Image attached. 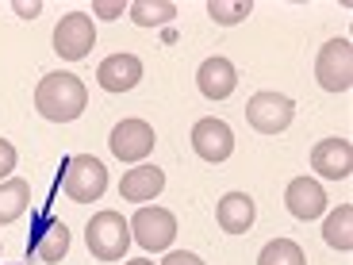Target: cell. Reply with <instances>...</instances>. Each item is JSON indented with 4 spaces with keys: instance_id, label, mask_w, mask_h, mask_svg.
Masks as SVG:
<instances>
[{
    "instance_id": "6da1fadb",
    "label": "cell",
    "mask_w": 353,
    "mask_h": 265,
    "mask_svg": "<svg viewBox=\"0 0 353 265\" xmlns=\"http://www.w3.org/2000/svg\"><path fill=\"white\" fill-rule=\"evenodd\" d=\"M88 104V92L73 73H46L35 85V108L50 124H73Z\"/></svg>"
},
{
    "instance_id": "7a4b0ae2",
    "label": "cell",
    "mask_w": 353,
    "mask_h": 265,
    "mask_svg": "<svg viewBox=\"0 0 353 265\" xmlns=\"http://www.w3.org/2000/svg\"><path fill=\"white\" fill-rule=\"evenodd\" d=\"M85 242L88 254L100 257V262H119L131 246V223L119 212H97L85 227Z\"/></svg>"
},
{
    "instance_id": "3957f363",
    "label": "cell",
    "mask_w": 353,
    "mask_h": 265,
    "mask_svg": "<svg viewBox=\"0 0 353 265\" xmlns=\"http://www.w3.org/2000/svg\"><path fill=\"white\" fill-rule=\"evenodd\" d=\"M62 188H65V196L77 200V204H97L108 188L104 161L92 158V154H73L62 169Z\"/></svg>"
},
{
    "instance_id": "277c9868",
    "label": "cell",
    "mask_w": 353,
    "mask_h": 265,
    "mask_svg": "<svg viewBox=\"0 0 353 265\" xmlns=\"http://www.w3.org/2000/svg\"><path fill=\"white\" fill-rule=\"evenodd\" d=\"M246 119L254 131L261 135H281L292 127V119H296V104H292V97H284V92H254L246 104Z\"/></svg>"
},
{
    "instance_id": "5b68a950",
    "label": "cell",
    "mask_w": 353,
    "mask_h": 265,
    "mask_svg": "<svg viewBox=\"0 0 353 265\" xmlns=\"http://www.w3.org/2000/svg\"><path fill=\"white\" fill-rule=\"evenodd\" d=\"M315 81L327 92H350L353 85V46L350 39H330L315 58Z\"/></svg>"
},
{
    "instance_id": "8992f818",
    "label": "cell",
    "mask_w": 353,
    "mask_h": 265,
    "mask_svg": "<svg viewBox=\"0 0 353 265\" xmlns=\"http://www.w3.org/2000/svg\"><path fill=\"white\" fill-rule=\"evenodd\" d=\"M92 46H97V27L85 12H70V16L58 19V27H54V54L58 58L81 62V58H88Z\"/></svg>"
},
{
    "instance_id": "52a82bcc",
    "label": "cell",
    "mask_w": 353,
    "mask_h": 265,
    "mask_svg": "<svg viewBox=\"0 0 353 265\" xmlns=\"http://www.w3.org/2000/svg\"><path fill=\"white\" fill-rule=\"evenodd\" d=\"M131 239L142 250H169L176 239V215L169 208H139L131 219Z\"/></svg>"
},
{
    "instance_id": "ba28073f",
    "label": "cell",
    "mask_w": 353,
    "mask_h": 265,
    "mask_svg": "<svg viewBox=\"0 0 353 265\" xmlns=\"http://www.w3.org/2000/svg\"><path fill=\"white\" fill-rule=\"evenodd\" d=\"M192 150L200 154L203 161H227L230 154H234V131H230L227 119H215V115H208V119H200V124L192 127Z\"/></svg>"
},
{
    "instance_id": "9c48e42d",
    "label": "cell",
    "mask_w": 353,
    "mask_h": 265,
    "mask_svg": "<svg viewBox=\"0 0 353 265\" xmlns=\"http://www.w3.org/2000/svg\"><path fill=\"white\" fill-rule=\"evenodd\" d=\"M154 142L158 139H154V127L146 119H123V124H115L108 146H112V154L119 161H142L154 150Z\"/></svg>"
},
{
    "instance_id": "30bf717a",
    "label": "cell",
    "mask_w": 353,
    "mask_h": 265,
    "mask_svg": "<svg viewBox=\"0 0 353 265\" xmlns=\"http://www.w3.org/2000/svg\"><path fill=\"white\" fill-rule=\"evenodd\" d=\"M196 85H200V92L208 100H227L234 88H239V70H234V62L230 58H203L200 70H196Z\"/></svg>"
},
{
    "instance_id": "8fae6325",
    "label": "cell",
    "mask_w": 353,
    "mask_h": 265,
    "mask_svg": "<svg viewBox=\"0 0 353 265\" xmlns=\"http://www.w3.org/2000/svg\"><path fill=\"white\" fill-rule=\"evenodd\" d=\"M311 169L330 181H345L353 173V146L345 139H323L311 150Z\"/></svg>"
},
{
    "instance_id": "7c38bea8",
    "label": "cell",
    "mask_w": 353,
    "mask_h": 265,
    "mask_svg": "<svg viewBox=\"0 0 353 265\" xmlns=\"http://www.w3.org/2000/svg\"><path fill=\"white\" fill-rule=\"evenodd\" d=\"M97 81H100L104 92H131V88L142 81V62L134 58V54H112V58L100 62Z\"/></svg>"
},
{
    "instance_id": "4fadbf2b",
    "label": "cell",
    "mask_w": 353,
    "mask_h": 265,
    "mask_svg": "<svg viewBox=\"0 0 353 265\" xmlns=\"http://www.w3.org/2000/svg\"><path fill=\"white\" fill-rule=\"evenodd\" d=\"M284 204H288V212L296 219H319V215L327 212V193L319 185L315 177H296L284 193Z\"/></svg>"
},
{
    "instance_id": "5bb4252c",
    "label": "cell",
    "mask_w": 353,
    "mask_h": 265,
    "mask_svg": "<svg viewBox=\"0 0 353 265\" xmlns=\"http://www.w3.org/2000/svg\"><path fill=\"white\" fill-rule=\"evenodd\" d=\"M161 188H165V173H161L158 166H134L131 173H123V181H119V196H123L127 204H146V200H154Z\"/></svg>"
},
{
    "instance_id": "9a60e30c",
    "label": "cell",
    "mask_w": 353,
    "mask_h": 265,
    "mask_svg": "<svg viewBox=\"0 0 353 265\" xmlns=\"http://www.w3.org/2000/svg\"><path fill=\"white\" fill-rule=\"evenodd\" d=\"M254 215H257V208L246 193H227L219 200V208H215V219H219V227L227 235H246L254 227Z\"/></svg>"
},
{
    "instance_id": "2e32d148",
    "label": "cell",
    "mask_w": 353,
    "mask_h": 265,
    "mask_svg": "<svg viewBox=\"0 0 353 265\" xmlns=\"http://www.w3.org/2000/svg\"><path fill=\"white\" fill-rule=\"evenodd\" d=\"M27 250L39 257V262H62L65 250H70V227L62 219H43V230L27 242Z\"/></svg>"
},
{
    "instance_id": "e0dca14e",
    "label": "cell",
    "mask_w": 353,
    "mask_h": 265,
    "mask_svg": "<svg viewBox=\"0 0 353 265\" xmlns=\"http://www.w3.org/2000/svg\"><path fill=\"white\" fill-rule=\"evenodd\" d=\"M27 208H31V185L23 177L0 181V223H16Z\"/></svg>"
},
{
    "instance_id": "ac0fdd59",
    "label": "cell",
    "mask_w": 353,
    "mask_h": 265,
    "mask_svg": "<svg viewBox=\"0 0 353 265\" xmlns=\"http://www.w3.org/2000/svg\"><path fill=\"white\" fill-rule=\"evenodd\" d=\"M323 239L334 250H353V208L350 204H338V212H330L327 227H323Z\"/></svg>"
},
{
    "instance_id": "d6986e66",
    "label": "cell",
    "mask_w": 353,
    "mask_h": 265,
    "mask_svg": "<svg viewBox=\"0 0 353 265\" xmlns=\"http://www.w3.org/2000/svg\"><path fill=\"white\" fill-rule=\"evenodd\" d=\"M131 19L139 27H161V23H169V19H176V4L173 0H134Z\"/></svg>"
},
{
    "instance_id": "ffe728a7",
    "label": "cell",
    "mask_w": 353,
    "mask_h": 265,
    "mask_svg": "<svg viewBox=\"0 0 353 265\" xmlns=\"http://www.w3.org/2000/svg\"><path fill=\"white\" fill-rule=\"evenodd\" d=\"M257 265H307V257H303V250L292 239H273L261 246Z\"/></svg>"
},
{
    "instance_id": "44dd1931",
    "label": "cell",
    "mask_w": 353,
    "mask_h": 265,
    "mask_svg": "<svg viewBox=\"0 0 353 265\" xmlns=\"http://www.w3.org/2000/svg\"><path fill=\"white\" fill-rule=\"evenodd\" d=\"M250 12H254V4H250V0H212V4H208V16H212L215 23H223V27L242 23Z\"/></svg>"
},
{
    "instance_id": "7402d4cb",
    "label": "cell",
    "mask_w": 353,
    "mask_h": 265,
    "mask_svg": "<svg viewBox=\"0 0 353 265\" xmlns=\"http://www.w3.org/2000/svg\"><path fill=\"white\" fill-rule=\"evenodd\" d=\"M16 161H19L16 146H12L8 139H0V181H8V173L16 169Z\"/></svg>"
},
{
    "instance_id": "603a6c76",
    "label": "cell",
    "mask_w": 353,
    "mask_h": 265,
    "mask_svg": "<svg viewBox=\"0 0 353 265\" xmlns=\"http://www.w3.org/2000/svg\"><path fill=\"white\" fill-rule=\"evenodd\" d=\"M92 12H97L100 19H115V16H123V4H112V0H97V4H92Z\"/></svg>"
},
{
    "instance_id": "cb8c5ba5",
    "label": "cell",
    "mask_w": 353,
    "mask_h": 265,
    "mask_svg": "<svg viewBox=\"0 0 353 265\" xmlns=\"http://www.w3.org/2000/svg\"><path fill=\"white\" fill-rule=\"evenodd\" d=\"M161 265H203V262L196 254H188V250H173V254H169Z\"/></svg>"
},
{
    "instance_id": "d4e9b609",
    "label": "cell",
    "mask_w": 353,
    "mask_h": 265,
    "mask_svg": "<svg viewBox=\"0 0 353 265\" xmlns=\"http://www.w3.org/2000/svg\"><path fill=\"white\" fill-rule=\"evenodd\" d=\"M12 8H16V16H23V19H35L39 12H43V4H39V0H31V4H27V0H16Z\"/></svg>"
},
{
    "instance_id": "484cf974",
    "label": "cell",
    "mask_w": 353,
    "mask_h": 265,
    "mask_svg": "<svg viewBox=\"0 0 353 265\" xmlns=\"http://www.w3.org/2000/svg\"><path fill=\"white\" fill-rule=\"evenodd\" d=\"M127 265H154V262H146V257H134V262H127Z\"/></svg>"
}]
</instances>
